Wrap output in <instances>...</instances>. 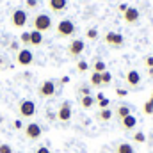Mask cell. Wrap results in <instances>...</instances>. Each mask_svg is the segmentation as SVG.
I'll return each instance as SVG.
<instances>
[{
	"label": "cell",
	"mask_w": 153,
	"mask_h": 153,
	"mask_svg": "<svg viewBox=\"0 0 153 153\" xmlns=\"http://www.w3.org/2000/svg\"><path fill=\"white\" fill-rule=\"evenodd\" d=\"M32 27H34V30H38V32H48V30H52V27H53V20H52V16L50 14H46V13H39L34 16V20H32Z\"/></svg>",
	"instance_id": "6da1fadb"
},
{
	"label": "cell",
	"mask_w": 153,
	"mask_h": 153,
	"mask_svg": "<svg viewBox=\"0 0 153 153\" xmlns=\"http://www.w3.org/2000/svg\"><path fill=\"white\" fill-rule=\"evenodd\" d=\"M75 23L71 22V20H68V18H64V20H61L57 25H55V34H57V38H70V36H73L75 34Z\"/></svg>",
	"instance_id": "7a4b0ae2"
},
{
	"label": "cell",
	"mask_w": 153,
	"mask_h": 153,
	"mask_svg": "<svg viewBox=\"0 0 153 153\" xmlns=\"http://www.w3.org/2000/svg\"><path fill=\"white\" fill-rule=\"evenodd\" d=\"M27 20H29V16H27V11H23V9H14L11 14V25L14 29H23L27 25Z\"/></svg>",
	"instance_id": "3957f363"
},
{
	"label": "cell",
	"mask_w": 153,
	"mask_h": 153,
	"mask_svg": "<svg viewBox=\"0 0 153 153\" xmlns=\"http://www.w3.org/2000/svg\"><path fill=\"white\" fill-rule=\"evenodd\" d=\"M18 114L22 116V117H32V116L36 114V103L32 102V100H22L20 102V105H18Z\"/></svg>",
	"instance_id": "277c9868"
},
{
	"label": "cell",
	"mask_w": 153,
	"mask_h": 153,
	"mask_svg": "<svg viewBox=\"0 0 153 153\" xmlns=\"http://www.w3.org/2000/svg\"><path fill=\"white\" fill-rule=\"evenodd\" d=\"M16 62H18L20 66H30V64L34 62V53H32L29 48H22V50H18V53H16Z\"/></svg>",
	"instance_id": "5b68a950"
},
{
	"label": "cell",
	"mask_w": 153,
	"mask_h": 153,
	"mask_svg": "<svg viewBox=\"0 0 153 153\" xmlns=\"http://www.w3.org/2000/svg\"><path fill=\"white\" fill-rule=\"evenodd\" d=\"M23 134L29 141H38L41 137V134H43V130H41V126L38 123H29L27 126H23Z\"/></svg>",
	"instance_id": "8992f818"
},
{
	"label": "cell",
	"mask_w": 153,
	"mask_h": 153,
	"mask_svg": "<svg viewBox=\"0 0 153 153\" xmlns=\"http://www.w3.org/2000/svg\"><path fill=\"white\" fill-rule=\"evenodd\" d=\"M38 94L41 98H52L55 94V82L53 80H45L38 87Z\"/></svg>",
	"instance_id": "52a82bcc"
},
{
	"label": "cell",
	"mask_w": 153,
	"mask_h": 153,
	"mask_svg": "<svg viewBox=\"0 0 153 153\" xmlns=\"http://www.w3.org/2000/svg\"><path fill=\"white\" fill-rule=\"evenodd\" d=\"M84 48H85V45H84L82 39H73V41L70 43V46H68V55H70L71 59H78V57L82 55Z\"/></svg>",
	"instance_id": "ba28073f"
},
{
	"label": "cell",
	"mask_w": 153,
	"mask_h": 153,
	"mask_svg": "<svg viewBox=\"0 0 153 153\" xmlns=\"http://www.w3.org/2000/svg\"><path fill=\"white\" fill-rule=\"evenodd\" d=\"M57 119L62 121V123H66V121L71 119V103L70 102H62L61 103V107L57 111Z\"/></svg>",
	"instance_id": "9c48e42d"
},
{
	"label": "cell",
	"mask_w": 153,
	"mask_h": 153,
	"mask_svg": "<svg viewBox=\"0 0 153 153\" xmlns=\"http://www.w3.org/2000/svg\"><path fill=\"white\" fill-rule=\"evenodd\" d=\"M139 18H141V13H139L137 7H128V9L123 13V20H125V23H128V25L137 23Z\"/></svg>",
	"instance_id": "30bf717a"
},
{
	"label": "cell",
	"mask_w": 153,
	"mask_h": 153,
	"mask_svg": "<svg viewBox=\"0 0 153 153\" xmlns=\"http://www.w3.org/2000/svg\"><path fill=\"white\" fill-rule=\"evenodd\" d=\"M105 43L109 46H112V48H121L123 43H125V39H123L121 34H117V32H107L105 34Z\"/></svg>",
	"instance_id": "8fae6325"
},
{
	"label": "cell",
	"mask_w": 153,
	"mask_h": 153,
	"mask_svg": "<svg viewBox=\"0 0 153 153\" xmlns=\"http://www.w3.org/2000/svg\"><path fill=\"white\" fill-rule=\"evenodd\" d=\"M48 7H50L52 13L61 14L68 9V0H48Z\"/></svg>",
	"instance_id": "7c38bea8"
},
{
	"label": "cell",
	"mask_w": 153,
	"mask_h": 153,
	"mask_svg": "<svg viewBox=\"0 0 153 153\" xmlns=\"http://www.w3.org/2000/svg\"><path fill=\"white\" fill-rule=\"evenodd\" d=\"M119 123H121V128H123V130L132 132V130L137 126V117H135V116H132V114H128L125 119H121Z\"/></svg>",
	"instance_id": "4fadbf2b"
},
{
	"label": "cell",
	"mask_w": 153,
	"mask_h": 153,
	"mask_svg": "<svg viewBox=\"0 0 153 153\" xmlns=\"http://www.w3.org/2000/svg\"><path fill=\"white\" fill-rule=\"evenodd\" d=\"M125 80H126V84L128 85H132V87H135V85H139L141 84V73L139 71H135V70H130L126 76H125Z\"/></svg>",
	"instance_id": "5bb4252c"
},
{
	"label": "cell",
	"mask_w": 153,
	"mask_h": 153,
	"mask_svg": "<svg viewBox=\"0 0 153 153\" xmlns=\"http://www.w3.org/2000/svg\"><path fill=\"white\" fill-rule=\"evenodd\" d=\"M114 153H135V150L130 143H116Z\"/></svg>",
	"instance_id": "9a60e30c"
},
{
	"label": "cell",
	"mask_w": 153,
	"mask_h": 153,
	"mask_svg": "<svg viewBox=\"0 0 153 153\" xmlns=\"http://www.w3.org/2000/svg\"><path fill=\"white\" fill-rule=\"evenodd\" d=\"M128 114H130V107H126V105H123V103H121V105H117V107H116V111H114V116L119 119V121H121V119H125Z\"/></svg>",
	"instance_id": "2e32d148"
},
{
	"label": "cell",
	"mask_w": 153,
	"mask_h": 153,
	"mask_svg": "<svg viewBox=\"0 0 153 153\" xmlns=\"http://www.w3.org/2000/svg\"><path fill=\"white\" fill-rule=\"evenodd\" d=\"M43 43V34L38 30H32L30 32V46H39Z\"/></svg>",
	"instance_id": "e0dca14e"
},
{
	"label": "cell",
	"mask_w": 153,
	"mask_h": 153,
	"mask_svg": "<svg viewBox=\"0 0 153 153\" xmlns=\"http://www.w3.org/2000/svg\"><path fill=\"white\" fill-rule=\"evenodd\" d=\"M93 105H94V98H93L91 94H89V96H82V98H80V107H82V109H91Z\"/></svg>",
	"instance_id": "ac0fdd59"
},
{
	"label": "cell",
	"mask_w": 153,
	"mask_h": 153,
	"mask_svg": "<svg viewBox=\"0 0 153 153\" xmlns=\"http://www.w3.org/2000/svg\"><path fill=\"white\" fill-rule=\"evenodd\" d=\"M93 71H96V73H103V71H107V64H105L103 61L96 59V61L93 62Z\"/></svg>",
	"instance_id": "d6986e66"
},
{
	"label": "cell",
	"mask_w": 153,
	"mask_h": 153,
	"mask_svg": "<svg viewBox=\"0 0 153 153\" xmlns=\"http://www.w3.org/2000/svg\"><path fill=\"white\" fill-rule=\"evenodd\" d=\"M112 114H114V112H112L111 109H100V112H98V119H100V121H109V119L112 117Z\"/></svg>",
	"instance_id": "ffe728a7"
},
{
	"label": "cell",
	"mask_w": 153,
	"mask_h": 153,
	"mask_svg": "<svg viewBox=\"0 0 153 153\" xmlns=\"http://www.w3.org/2000/svg\"><path fill=\"white\" fill-rule=\"evenodd\" d=\"M132 141L134 143H139V144H143V143H146V134L144 132H134V135H132Z\"/></svg>",
	"instance_id": "44dd1931"
},
{
	"label": "cell",
	"mask_w": 153,
	"mask_h": 153,
	"mask_svg": "<svg viewBox=\"0 0 153 153\" xmlns=\"http://www.w3.org/2000/svg\"><path fill=\"white\" fill-rule=\"evenodd\" d=\"M96 100H98V107H100V109H109V103H111V102H109L102 93L98 94V98H96Z\"/></svg>",
	"instance_id": "7402d4cb"
},
{
	"label": "cell",
	"mask_w": 153,
	"mask_h": 153,
	"mask_svg": "<svg viewBox=\"0 0 153 153\" xmlns=\"http://www.w3.org/2000/svg\"><path fill=\"white\" fill-rule=\"evenodd\" d=\"M91 85H94V87L102 85V73L93 71V75H91Z\"/></svg>",
	"instance_id": "603a6c76"
},
{
	"label": "cell",
	"mask_w": 153,
	"mask_h": 153,
	"mask_svg": "<svg viewBox=\"0 0 153 153\" xmlns=\"http://www.w3.org/2000/svg\"><path fill=\"white\" fill-rule=\"evenodd\" d=\"M143 112L144 114H153V100H148L146 103H144V107H143Z\"/></svg>",
	"instance_id": "cb8c5ba5"
},
{
	"label": "cell",
	"mask_w": 153,
	"mask_h": 153,
	"mask_svg": "<svg viewBox=\"0 0 153 153\" xmlns=\"http://www.w3.org/2000/svg\"><path fill=\"white\" fill-rule=\"evenodd\" d=\"M20 41H22L25 46H30V32H22V36H20Z\"/></svg>",
	"instance_id": "d4e9b609"
},
{
	"label": "cell",
	"mask_w": 153,
	"mask_h": 153,
	"mask_svg": "<svg viewBox=\"0 0 153 153\" xmlns=\"http://www.w3.org/2000/svg\"><path fill=\"white\" fill-rule=\"evenodd\" d=\"M112 82V75L109 73V71H103L102 73V85H107V84H111Z\"/></svg>",
	"instance_id": "484cf974"
},
{
	"label": "cell",
	"mask_w": 153,
	"mask_h": 153,
	"mask_svg": "<svg viewBox=\"0 0 153 153\" xmlns=\"http://www.w3.org/2000/svg\"><path fill=\"white\" fill-rule=\"evenodd\" d=\"M76 70H78L80 73H84V71L89 70V64H87L85 61H78V62H76Z\"/></svg>",
	"instance_id": "4316f807"
},
{
	"label": "cell",
	"mask_w": 153,
	"mask_h": 153,
	"mask_svg": "<svg viewBox=\"0 0 153 153\" xmlns=\"http://www.w3.org/2000/svg\"><path fill=\"white\" fill-rule=\"evenodd\" d=\"M25 5H27V9H36L39 5V0H25Z\"/></svg>",
	"instance_id": "83f0119b"
},
{
	"label": "cell",
	"mask_w": 153,
	"mask_h": 153,
	"mask_svg": "<svg viewBox=\"0 0 153 153\" xmlns=\"http://www.w3.org/2000/svg\"><path fill=\"white\" fill-rule=\"evenodd\" d=\"M85 36H87V39H96L98 38V30H96V29H89Z\"/></svg>",
	"instance_id": "f1b7e54d"
},
{
	"label": "cell",
	"mask_w": 153,
	"mask_h": 153,
	"mask_svg": "<svg viewBox=\"0 0 153 153\" xmlns=\"http://www.w3.org/2000/svg\"><path fill=\"white\" fill-rule=\"evenodd\" d=\"M0 153H13V148H11L9 144L2 143V144H0Z\"/></svg>",
	"instance_id": "f546056e"
},
{
	"label": "cell",
	"mask_w": 153,
	"mask_h": 153,
	"mask_svg": "<svg viewBox=\"0 0 153 153\" xmlns=\"http://www.w3.org/2000/svg\"><path fill=\"white\" fill-rule=\"evenodd\" d=\"M34 153H52V152L48 150V146H39V148H38Z\"/></svg>",
	"instance_id": "4dcf8cb0"
},
{
	"label": "cell",
	"mask_w": 153,
	"mask_h": 153,
	"mask_svg": "<svg viewBox=\"0 0 153 153\" xmlns=\"http://www.w3.org/2000/svg\"><path fill=\"white\" fill-rule=\"evenodd\" d=\"M80 94H82V96H89V94H91L89 87H82V89H80Z\"/></svg>",
	"instance_id": "1f68e13d"
},
{
	"label": "cell",
	"mask_w": 153,
	"mask_h": 153,
	"mask_svg": "<svg viewBox=\"0 0 153 153\" xmlns=\"http://www.w3.org/2000/svg\"><path fill=\"white\" fill-rule=\"evenodd\" d=\"M144 62H146V66H148V68H153V55L146 57V61H144Z\"/></svg>",
	"instance_id": "d6a6232c"
},
{
	"label": "cell",
	"mask_w": 153,
	"mask_h": 153,
	"mask_svg": "<svg viewBox=\"0 0 153 153\" xmlns=\"http://www.w3.org/2000/svg\"><path fill=\"white\" fill-rule=\"evenodd\" d=\"M116 93H117V96H126V93H128V91H126V89H117Z\"/></svg>",
	"instance_id": "836d02e7"
},
{
	"label": "cell",
	"mask_w": 153,
	"mask_h": 153,
	"mask_svg": "<svg viewBox=\"0 0 153 153\" xmlns=\"http://www.w3.org/2000/svg\"><path fill=\"white\" fill-rule=\"evenodd\" d=\"M14 128H18V130H20V128H23V125H22V121H20V119H16V121H14Z\"/></svg>",
	"instance_id": "e575fe53"
},
{
	"label": "cell",
	"mask_w": 153,
	"mask_h": 153,
	"mask_svg": "<svg viewBox=\"0 0 153 153\" xmlns=\"http://www.w3.org/2000/svg\"><path fill=\"white\" fill-rule=\"evenodd\" d=\"M126 9H128V5H126V4H119V11H121V13H125Z\"/></svg>",
	"instance_id": "d590c367"
},
{
	"label": "cell",
	"mask_w": 153,
	"mask_h": 153,
	"mask_svg": "<svg viewBox=\"0 0 153 153\" xmlns=\"http://www.w3.org/2000/svg\"><path fill=\"white\" fill-rule=\"evenodd\" d=\"M11 50H18V43H11Z\"/></svg>",
	"instance_id": "8d00e7d4"
},
{
	"label": "cell",
	"mask_w": 153,
	"mask_h": 153,
	"mask_svg": "<svg viewBox=\"0 0 153 153\" xmlns=\"http://www.w3.org/2000/svg\"><path fill=\"white\" fill-rule=\"evenodd\" d=\"M61 82H62V84H68V82H70V78H68V76H62V78H61Z\"/></svg>",
	"instance_id": "74e56055"
},
{
	"label": "cell",
	"mask_w": 153,
	"mask_h": 153,
	"mask_svg": "<svg viewBox=\"0 0 153 153\" xmlns=\"http://www.w3.org/2000/svg\"><path fill=\"white\" fill-rule=\"evenodd\" d=\"M148 73H150V76H153V68H150V70H148Z\"/></svg>",
	"instance_id": "f35d334b"
},
{
	"label": "cell",
	"mask_w": 153,
	"mask_h": 153,
	"mask_svg": "<svg viewBox=\"0 0 153 153\" xmlns=\"http://www.w3.org/2000/svg\"><path fill=\"white\" fill-rule=\"evenodd\" d=\"M150 100H153V94H152V98H150Z\"/></svg>",
	"instance_id": "ab89813d"
}]
</instances>
